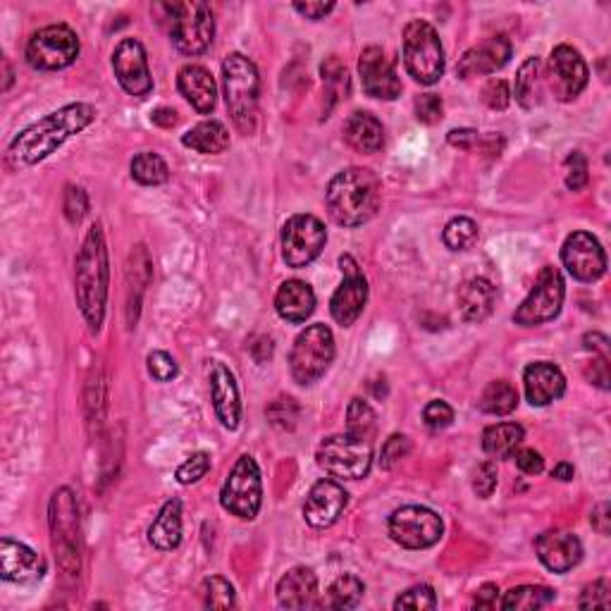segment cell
<instances>
[{"label": "cell", "instance_id": "1", "mask_svg": "<svg viewBox=\"0 0 611 611\" xmlns=\"http://www.w3.org/2000/svg\"><path fill=\"white\" fill-rule=\"evenodd\" d=\"M96 120V110L89 103H70V106L55 110L41 117L39 122L22 129L8 146V165L12 170L32 168L58 151L67 139L84 132Z\"/></svg>", "mask_w": 611, "mask_h": 611}, {"label": "cell", "instance_id": "2", "mask_svg": "<svg viewBox=\"0 0 611 611\" xmlns=\"http://www.w3.org/2000/svg\"><path fill=\"white\" fill-rule=\"evenodd\" d=\"M108 280V246L101 225L96 222L86 232L82 249L77 253V263H74V296H77L79 311L91 332L101 330L103 318H106Z\"/></svg>", "mask_w": 611, "mask_h": 611}, {"label": "cell", "instance_id": "3", "mask_svg": "<svg viewBox=\"0 0 611 611\" xmlns=\"http://www.w3.org/2000/svg\"><path fill=\"white\" fill-rule=\"evenodd\" d=\"M382 189L375 172L349 168L332 177L327 184L325 203L330 218L342 227H361L380 211Z\"/></svg>", "mask_w": 611, "mask_h": 611}, {"label": "cell", "instance_id": "4", "mask_svg": "<svg viewBox=\"0 0 611 611\" xmlns=\"http://www.w3.org/2000/svg\"><path fill=\"white\" fill-rule=\"evenodd\" d=\"M222 86H225V103L234 127L242 134L256 132L258 98H261V77L256 65L242 53L227 55L222 63Z\"/></svg>", "mask_w": 611, "mask_h": 611}, {"label": "cell", "instance_id": "5", "mask_svg": "<svg viewBox=\"0 0 611 611\" xmlns=\"http://www.w3.org/2000/svg\"><path fill=\"white\" fill-rule=\"evenodd\" d=\"M168 12L170 36L177 51L184 55H201L211 48L215 36V20L211 5L191 0V3L160 5Z\"/></svg>", "mask_w": 611, "mask_h": 611}, {"label": "cell", "instance_id": "6", "mask_svg": "<svg viewBox=\"0 0 611 611\" xmlns=\"http://www.w3.org/2000/svg\"><path fill=\"white\" fill-rule=\"evenodd\" d=\"M404 65L418 84L432 86L444 74V48L435 27L425 20H413L404 29Z\"/></svg>", "mask_w": 611, "mask_h": 611}, {"label": "cell", "instance_id": "7", "mask_svg": "<svg viewBox=\"0 0 611 611\" xmlns=\"http://www.w3.org/2000/svg\"><path fill=\"white\" fill-rule=\"evenodd\" d=\"M48 516H51L53 549L60 569L65 571V576H79V566H82L79 561V509L70 487H60L53 492Z\"/></svg>", "mask_w": 611, "mask_h": 611}, {"label": "cell", "instance_id": "8", "mask_svg": "<svg viewBox=\"0 0 611 611\" xmlns=\"http://www.w3.org/2000/svg\"><path fill=\"white\" fill-rule=\"evenodd\" d=\"M332 361H335V337L330 327L316 323L308 325L296 337L292 354H289V370L299 385H313L327 373Z\"/></svg>", "mask_w": 611, "mask_h": 611}, {"label": "cell", "instance_id": "9", "mask_svg": "<svg viewBox=\"0 0 611 611\" xmlns=\"http://www.w3.org/2000/svg\"><path fill=\"white\" fill-rule=\"evenodd\" d=\"M220 504L222 509L242 518V521H253L258 516L263 504V480L261 468L253 456H239V461L227 475L225 485H222Z\"/></svg>", "mask_w": 611, "mask_h": 611}, {"label": "cell", "instance_id": "10", "mask_svg": "<svg viewBox=\"0 0 611 611\" xmlns=\"http://www.w3.org/2000/svg\"><path fill=\"white\" fill-rule=\"evenodd\" d=\"M316 459L318 466L325 473L335 475V478L361 480L366 478L370 466H373V444L354 440L347 432L344 435H332L320 442Z\"/></svg>", "mask_w": 611, "mask_h": 611}, {"label": "cell", "instance_id": "11", "mask_svg": "<svg viewBox=\"0 0 611 611\" xmlns=\"http://www.w3.org/2000/svg\"><path fill=\"white\" fill-rule=\"evenodd\" d=\"M564 299H566L564 277H561L557 268L545 265V268L540 270L533 289H530V294L523 299V304L516 308L514 313L516 325L535 327L549 323V320H554L561 313Z\"/></svg>", "mask_w": 611, "mask_h": 611}, {"label": "cell", "instance_id": "12", "mask_svg": "<svg viewBox=\"0 0 611 611\" xmlns=\"http://www.w3.org/2000/svg\"><path fill=\"white\" fill-rule=\"evenodd\" d=\"M79 55V36L67 24H51L36 32L27 43V63L34 70L55 72L70 67Z\"/></svg>", "mask_w": 611, "mask_h": 611}, {"label": "cell", "instance_id": "13", "mask_svg": "<svg viewBox=\"0 0 611 611\" xmlns=\"http://www.w3.org/2000/svg\"><path fill=\"white\" fill-rule=\"evenodd\" d=\"M327 230L316 215H292L282 227V258L289 268H306L323 253Z\"/></svg>", "mask_w": 611, "mask_h": 611}, {"label": "cell", "instance_id": "14", "mask_svg": "<svg viewBox=\"0 0 611 611\" xmlns=\"http://www.w3.org/2000/svg\"><path fill=\"white\" fill-rule=\"evenodd\" d=\"M444 533L442 518L425 506H401L390 516V538L404 549H428Z\"/></svg>", "mask_w": 611, "mask_h": 611}, {"label": "cell", "instance_id": "15", "mask_svg": "<svg viewBox=\"0 0 611 611\" xmlns=\"http://www.w3.org/2000/svg\"><path fill=\"white\" fill-rule=\"evenodd\" d=\"M564 268L580 282H595L607 273V253L590 232H573L561 246Z\"/></svg>", "mask_w": 611, "mask_h": 611}, {"label": "cell", "instance_id": "16", "mask_svg": "<svg viewBox=\"0 0 611 611\" xmlns=\"http://www.w3.org/2000/svg\"><path fill=\"white\" fill-rule=\"evenodd\" d=\"M590 70L585 65L583 55L569 43H561L552 51L549 58V86H552L554 96L559 101H573L583 94V89L588 86Z\"/></svg>", "mask_w": 611, "mask_h": 611}, {"label": "cell", "instance_id": "17", "mask_svg": "<svg viewBox=\"0 0 611 611\" xmlns=\"http://www.w3.org/2000/svg\"><path fill=\"white\" fill-rule=\"evenodd\" d=\"M113 70L117 82L129 96L144 98L153 91V77L148 70L144 46L137 39H122L113 51Z\"/></svg>", "mask_w": 611, "mask_h": 611}, {"label": "cell", "instance_id": "18", "mask_svg": "<svg viewBox=\"0 0 611 611\" xmlns=\"http://www.w3.org/2000/svg\"><path fill=\"white\" fill-rule=\"evenodd\" d=\"M339 265H342L344 282L339 285L337 292L332 294L330 313L339 325L349 327V325H354L356 320H359L363 308H366L368 282L359 270V265H356V261L351 256L339 258Z\"/></svg>", "mask_w": 611, "mask_h": 611}, {"label": "cell", "instance_id": "19", "mask_svg": "<svg viewBox=\"0 0 611 611\" xmlns=\"http://www.w3.org/2000/svg\"><path fill=\"white\" fill-rule=\"evenodd\" d=\"M359 74L363 91H366L370 98L394 101V98L401 96V82L397 77V70H394L392 60L387 58L382 48H363L359 58Z\"/></svg>", "mask_w": 611, "mask_h": 611}, {"label": "cell", "instance_id": "20", "mask_svg": "<svg viewBox=\"0 0 611 611\" xmlns=\"http://www.w3.org/2000/svg\"><path fill=\"white\" fill-rule=\"evenodd\" d=\"M349 495L335 480H318L308 492L304 504V518L311 528H330L339 521V516L347 509Z\"/></svg>", "mask_w": 611, "mask_h": 611}, {"label": "cell", "instance_id": "21", "mask_svg": "<svg viewBox=\"0 0 611 611\" xmlns=\"http://www.w3.org/2000/svg\"><path fill=\"white\" fill-rule=\"evenodd\" d=\"M208 382H211V399L218 421L225 430H237L242 423V399L234 373L222 361H213L208 368Z\"/></svg>", "mask_w": 611, "mask_h": 611}, {"label": "cell", "instance_id": "22", "mask_svg": "<svg viewBox=\"0 0 611 611\" xmlns=\"http://www.w3.org/2000/svg\"><path fill=\"white\" fill-rule=\"evenodd\" d=\"M0 576L8 583H36L46 576V561L24 542L3 538L0 540Z\"/></svg>", "mask_w": 611, "mask_h": 611}, {"label": "cell", "instance_id": "23", "mask_svg": "<svg viewBox=\"0 0 611 611\" xmlns=\"http://www.w3.org/2000/svg\"><path fill=\"white\" fill-rule=\"evenodd\" d=\"M511 41L506 39L504 34L492 36L478 46L468 48V51L461 55L459 65H456V74L461 79H471V77H483V74H492L511 60Z\"/></svg>", "mask_w": 611, "mask_h": 611}, {"label": "cell", "instance_id": "24", "mask_svg": "<svg viewBox=\"0 0 611 611\" xmlns=\"http://www.w3.org/2000/svg\"><path fill=\"white\" fill-rule=\"evenodd\" d=\"M535 549H538V557L545 564V569L552 573H569L583 559V545H580L576 535L566 533V530L542 533L535 540Z\"/></svg>", "mask_w": 611, "mask_h": 611}, {"label": "cell", "instance_id": "25", "mask_svg": "<svg viewBox=\"0 0 611 611\" xmlns=\"http://www.w3.org/2000/svg\"><path fill=\"white\" fill-rule=\"evenodd\" d=\"M523 387L533 406H547L564 397L566 378L559 366L549 361H535L523 370Z\"/></svg>", "mask_w": 611, "mask_h": 611}, {"label": "cell", "instance_id": "26", "mask_svg": "<svg viewBox=\"0 0 611 611\" xmlns=\"http://www.w3.org/2000/svg\"><path fill=\"white\" fill-rule=\"evenodd\" d=\"M277 604L282 609H308L318 607V578L316 573L306 566H296V569L287 571L285 576L277 583Z\"/></svg>", "mask_w": 611, "mask_h": 611}, {"label": "cell", "instance_id": "27", "mask_svg": "<svg viewBox=\"0 0 611 611\" xmlns=\"http://www.w3.org/2000/svg\"><path fill=\"white\" fill-rule=\"evenodd\" d=\"M177 89L191 103L196 113L208 115L213 113L215 101H218V86H215L213 74L201 65H184L177 74Z\"/></svg>", "mask_w": 611, "mask_h": 611}, {"label": "cell", "instance_id": "28", "mask_svg": "<svg viewBox=\"0 0 611 611\" xmlns=\"http://www.w3.org/2000/svg\"><path fill=\"white\" fill-rule=\"evenodd\" d=\"M277 316L287 323H306L316 311V294L304 280H287L275 294Z\"/></svg>", "mask_w": 611, "mask_h": 611}, {"label": "cell", "instance_id": "29", "mask_svg": "<svg viewBox=\"0 0 611 611\" xmlns=\"http://www.w3.org/2000/svg\"><path fill=\"white\" fill-rule=\"evenodd\" d=\"M456 301H459L461 318H464L466 323H483V320L490 318L492 311H495L497 287L492 285L487 277H473V280H468L459 287Z\"/></svg>", "mask_w": 611, "mask_h": 611}, {"label": "cell", "instance_id": "30", "mask_svg": "<svg viewBox=\"0 0 611 611\" xmlns=\"http://www.w3.org/2000/svg\"><path fill=\"white\" fill-rule=\"evenodd\" d=\"M344 141L359 153H378L385 146V127L375 115L366 113V110H356L344 122Z\"/></svg>", "mask_w": 611, "mask_h": 611}, {"label": "cell", "instance_id": "31", "mask_svg": "<svg viewBox=\"0 0 611 611\" xmlns=\"http://www.w3.org/2000/svg\"><path fill=\"white\" fill-rule=\"evenodd\" d=\"M148 542L160 552H172L182 542V502L177 497L168 499L158 511L156 521L148 528Z\"/></svg>", "mask_w": 611, "mask_h": 611}, {"label": "cell", "instance_id": "32", "mask_svg": "<svg viewBox=\"0 0 611 611\" xmlns=\"http://www.w3.org/2000/svg\"><path fill=\"white\" fill-rule=\"evenodd\" d=\"M182 144L191 151L203 153V156H218V153H225L230 148V132L222 122L206 120L191 127L182 137Z\"/></svg>", "mask_w": 611, "mask_h": 611}, {"label": "cell", "instance_id": "33", "mask_svg": "<svg viewBox=\"0 0 611 611\" xmlns=\"http://www.w3.org/2000/svg\"><path fill=\"white\" fill-rule=\"evenodd\" d=\"M523 440H526V430L518 423H497L485 428L483 449L495 459H511Z\"/></svg>", "mask_w": 611, "mask_h": 611}, {"label": "cell", "instance_id": "34", "mask_svg": "<svg viewBox=\"0 0 611 611\" xmlns=\"http://www.w3.org/2000/svg\"><path fill=\"white\" fill-rule=\"evenodd\" d=\"M363 592H366L363 580L359 576H351V573H344V576H339L335 583L327 588L323 602H318V607L356 609L363 600Z\"/></svg>", "mask_w": 611, "mask_h": 611}, {"label": "cell", "instance_id": "35", "mask_svg": "<svg viewBox=\"0 0 611 611\" xmlns=\"http://www.w3.org/2000/svg\"><path fill=\"white\" fill-rule=\"evenodd\" d=\"M554 600H557V592L545 585H518L506 592L499 607L506 611H535L549 607Z\"/></svg>", "mask_w": 611, "mask_h": 611}, {"label": "cell", "instance_id": "36", "mask_svg": "<svg viewBox=\"0 0 611 611\" xmlns=\"http://www.w3.org/2000/svg\"><path fill=\"white\" fill-rule=\"evenodd\" d=\"M480 411L490 413V416H509L518 406V390L511 382L495 380L485 387L478 401Z\"/></svg>", "mask_w": 611, "mask_h": 611}, {"label": "cell", "instance_id": "37", "mask_svg": "<svg viewBox=\"0 0 611 611\" xmlns=\"http://www.w3.org/2000/svg\"><path fill=\"white\" fill-rule=\"evenodd\" d=\"M375 430H378V421H375L373 406L366 399H351L347 409V435L354 437V440L373 444Z\"/></svg>", "mask_w": 611, "mask_h": 611}, {"label": "cell", "instance_id": "38", "mask_svg": "<svg viewBox=\"0 0 611 611\" xmlns=\"http://www.w3.org/2000/svg\"><path fill=\"white\" fill-rule=\"evenodd\" d=\"M129 170H132V180L144 184V187H158V184L170 180L168 163L158 153H139V156H134Z\"/></svg>", "mask_w": 611, "mask_h": 611}, {"label": "cell", "instance_id": "39", "mask_svg": "<svg viewBox=\"0 0 611 611\" xmlns=\"http://www.w3.org/2000/svg\"><path fill=\"white\" fill-rule=\"evenodd\" d=\"M540 70L542 63L540 58H528L526 63L518 67L516 74V101L523 108L530 110L538 103V89H540Z\"/></svg>", "mask_w": 611, "mask_h": 611}, {"label": "cell", "instance_id": "40", "mask_svg": "<svg viewBox=\"0 0 611 611\" xmlns=\"http://www.w3.org/2000/svg\"><path fill=\"white\" fill-rule=\"evenodd\" d=\"M201 600L208 609H232L237 607V592L227 578L211 576L201 583Z\"/></svg>", "mask_w": 611, "mask_h": 611}, {"label": "cell", "instance_id": "41", "mask_svg": "<svg viewBox=\"0 0 611 611\" xmlns=\"http://www.w3.org/2000/svg\"><path fill=\"white\" fill-rule=\"evenodd\" d=\"M444 244L452 251H468L478 242V225L471 218H454L442 232Z\"/></svg>", "mask_w": 611, "mask_h": 611}, {"label": "cell", "instance_id": "42", "mask_svg": "<svg viewBox=\"0 0 611 611\" xmlns=\"http://www.w3.org/2000/svg\"><path fill=\"white\" fill-rule=\"evenodd\" d=\"M320 74H323V84L325 89L330 91V96L342 98L349 94V72L347 65L342 63V60L337 58V55H330V58H325V63L320 65Z\"/></svg>", "mask_w": 611, "mask_h": 611}, {"label": "cell", "instance_id": "43", "mask_svg": "<svg viewBox=\"0 0 611 611\" xmlns=\"http://www.w3.org/2000/svg\"><path fill=\"white\" fill-rule=\"evenodd\" d=\"M394 609H413V611H432L437 609V595L430 585H413L394 600Z\"/></svg>", "mask_w": 611, "mask_h": 611}, {"label": "cell", "instance_id": "44", "mask_svg": "<svg viewBox=\"0 0 611 611\" xmlns=\"http://www.w3.org/2000/svg\"><path fill=\"white\" fill-rule=\"evenodd\" d=\"M208 471H211V454L196 452V454H191L180 468H177L175 478L180 485H194V483H199L201 478H206Z\"/></svg>", "mask_w": 611, "mask_h": 611}, {"label": "cell", "instance_id": "45", "mask_svg": "<svg viewBox=\"0 0 611 611\" xmlns=\"http://www.w3.org/2000/svg\"><path fill=\"white\" fill-rule=\"evenodd\" d=\"M564 170H566L564 172L566 187H569L571 191H580L590 180V175H588V158H585L580 151H573L571 156L566 158Z\"/></svg>", "mask_w": 611, "mask_h": 611}, {"label": "cell", "instance_id": "46", "mask_svg": "<svg viewBox=\"0 0 611 611\" xmlns=\"http://www.w3.org/2000/svg\"><path fill=\"white\" fill-rule=\"evenodd\" d=\"M63 211L70 225H79L86 218V213H89V196H86L82 187H67Z\"/></svg>", "mask_w": 611, "mask_h": 611}, {"label": "cell", "instance_id": "47", "mask_svg": "<svg viewBox=\"0 0 611 611\" xmlns=\"http://www.w3.org/2000/svg\"><path fill=\"white\" fill-rule=\"evenodd\" d=\"M580 609H609L611 607V588L607 580H595L592 585H585L578 600Z\"/></svg>", "mask_w": 611, "mask_h": 611}, {"label": "cell", "instance_id": "48", "mask_svg": "<svg viewBox=\"0 0 611 611\" xmlns=\"http://www.w3.org/2000/svg\"><path fill=\"white\" fill-rule=\"evenodd\" d=\"M148 373H151L153 380L158 382H170L177 378L180 368H177V361L172 359L168 351H153L148 354Z\"/></svg>", "mask_w": 611, "mask_h": 611}, {"label": "cell", "instance_id": "49", "mask_svg": "<svg viewBox=\"0 0 611 611\" xmlns=\"http://www.w3.org/2000/svg\"><path fill=\"white\" fill-rule=\"evenodd\" d=\"M497 483H499L497 464H495V461H483V464L478 466V471H475L473 492L480 499H490L492 492L497 490Z\"/></svg>", "mask_w": 611, "mask_h": 611}, {"label": "cell", "instance_id": "50", "mask_svg": "<svg viewBox=\"0 0 611 611\" xmlns=\"http://www.w3.org/2000/svg\"><path fill=\"white\" fill-rule=\"evenodd\" d=\"M423 421L430 430H444L454 423V409L447 401L435 399L423 409Z\"/></svg>", "mask_w": 611, "mask_h": 611}, {"label": "cell", "instance_id": "51", "mask_svg": "<svg viewBox=\"0 0 611 611\" xmlns=\"http://www.w3.org/2000/svg\"><path fill=\"white\" fill-rule=\"evenodd\" d=\"M411 452V442L406 435H392L390 440L382 444V454H380V466L382 468H394L399 464L401 459H404L406 454Z\"/></svg>", "mask_w": 611, "mask_h": 611}, {"label": "cell", "instance_id": "52", "mask_svg": "<svg viewBox=\"0 0 611 611\" xmlns=\"http://www.w3.org/2000/svg\"><path fill=\"white\" fill-rule=\"evenodd\" d=\"M413 108H416V117L423 122V125H437V122L442 120V113H444L442 98L435 94L418 96L416 103H413Z\"/></svg>", "mask_w": 611, "mask_h": 611}, {"label": "cell", "instance_id": "53", "mask_svg": "<svg viewBox=\"0 0 611 611\" xmlns=\"http://www.w3.org/2000/svg\"><path fill=\"white\" fill-rule=\"evenodd\" d=\"M483 101H485V106L492 110L509 108V103H511L509 82H504V79H490L483 89Z\"/></svg>", "mask_w": 611, "mask_h": 611}, {"label": "cell", "instance_id": "54", "mask_svg": "<svg viewBox=\"0 0 611 611\" xmlns=\"http://www.w3.org/2000/svg\"><path fill=\"white\" fill-rule=\"evenodd\" d=\"M514 456L518 471H523L526 475H538L542 473V468H545V459H542V454L535 452V449H521V452H516Z\"/></svg>", "mask_w": 611, "mask_h": 611}, {"label": "cell", "instance_id": "55", "mask_svg": "<svg viewBox=\"0 0 611 611\" xmlns=\"http://www.w3.org/2000/svg\"><path fill=\"white\" fill-rule=\"evenodd\" d=\"M585 375L592 380V385H597L600 390H609V382H611L609 356H600V359L592 361V366H588Z\"/></svg>", "mask_w": 611, "mask_h": 611}, {"label": "cell", "instance_id": "56", "mask_svg": "<svg viewBox=\"0 0 611 611\" xmlns=\"http://www.w3.org/2000/svg\"><path fill=\"white\" fill-rule=\"evenodd\" d=\"M480 134L475 132V129H452V132L447 134V141L454 148H461V151H473L475 146H480Z\"/></svg>", "mask_w": 611, "mask_h": 611}, {"label": "cell", "instance_id": "57", "mask_svg": "<svg viewBox=\"0 0 611 611\" xmlns=\"http://www.w3.org/2000/svg\"><path fill=\"white\" fill-rule=\"evenodd\" d=\"M277 406H280L282 413H277V411L270 409L268 411L270 421H273L275 425H280V428L292 430L294 428V421H296V411L289 413V409H294V401L292 399H277Z\"/></svg>", "mask_w": 611, "mask_h": 611}, {"label": "cell", "instance_id": "58", "mask_svg": "<svg viewBox=\"0 0 611 611\" xmlns=\"http://www.w3.org/2000/svg\"><path fill=\"white\" fill-rule=\"evenodd\" d=\"M294 10L304 15L306 20L318 22L335 10V3H294Z\"/></svg>", "mask_w": 611, "mask_h": 611}, {"label": "cell", "instance_id": "59", "mask_svg": "<svg viewBox=\"0 0 611 611\" xmlns=\"http://www.w3.org/2000/svg\"><path fill=\"white\" fill-rule=\"evenodd\" d=\"M497 597H499L497 585L495 583H485L483 588L475 592L473 607L475 609H495L497 607Z\"/></svg>", "mask_w": 611, "mask_h": 611}, {"label": "cell", "instance_id": "60", "mask_svg": "<svg viewBox=\"0 0 611 611\" xmlns=\"http://www.w3.org/2000/svg\"><path fill=\"white\" fill-rule=\"evenodd\" d=\"M592 528L597 530L600 535H609L611 533V516H609V504L602 502L597 506L595 511H592Z\"/></svg>", "mask_w": 611, "mask_h": 611}, {"label": "cell", "instance_id": "61", "mask_svg": "<svg viewBox=\"0 0 611 611\" xmlns=\"http://www.w3.org/2000/svg\"><path fill=\"white\" fill-rule=\"evenodd\" d=\"M151 122L158 127L172 129L177 125V122H180V117H177V113L172 108H158L151 113Z\"/></svg>", "mask_w": 611, "mask_h": 611}, {"label": "cell", "instance_id": "62", "mask_svg": "<svg viewBox=\"0 0 611 611\" xmlns=\"http://www.w3.org/2000/svg\"><path fill=\"white\" fill-rule=\"evenodd\" d=\"M583 342L588 351H597V354L609 356V339L600 335V332H590V335H585Z\"/></svg>", "mask_w": 611, "mask_h": 611}, {"label": "cell", "instance_id": "63", "mask_svg": "<svg viewBox=\"0 0 611 611\" xmlns=\"http://www.w3.org/2000/svg\"><path fill=\"white\" fill-rule=\"evenodd\" d=\"M573 475H576V468H573L571 464H566V461H561V464L554 466V471H552V478L561 480V483H569V480H573Z\"/></svg>", "mask_w": 611, "mask_h": 611}, {"label": "cell", "instance_id": "64", "mask_svg": "<svg viewBox=\"0 0 611 611\" xmlns=\"http://www.w3.org/2000/svg\"><path fill=\"white\" fill-rule=\"evenodd\" d=\"M3 70H5V84H3V91H8L12 86V70H10V60L3 58Z\"/></svg>", "mask_w": 611, "mask_h": 611}]
</instances>
